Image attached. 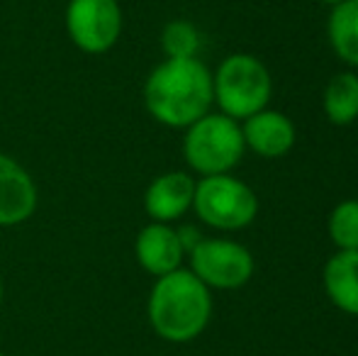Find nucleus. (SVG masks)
I'll return each instance as SVG.
<instances>
[{
  "instance_id": "nucleus-1",
  "label": "nucleus",
  "mask_w": 358,
  "mask_h": 356,
  "mask_svg": "<svg viewBox=\"0 0 358 356\" xmlns=\"http://www.w3.org/2000/svg\"><path fill=\"white\" fill-rule=\"evenodd\" d=\"M213 103V73L198 57L166 59L144 81L146 113L166 127H190Z\"/></svg>"
},
{
  "instance_id": "nucleus-2",
  "label": "nucleus",
  "mask_w": 358,
  "mask_h": 356,
  "mask_svg": "<svg viewBox=\"0 0 358 356\" xmlns=\"http://www.w3.org/2000/svg\"><path fill=\"white\" fill-rule=\"evenodd\" d=\"M146 318L164 342L188 344L210 325L213 295L190 269H176L156 278L146 303Z\"/></svg>"
},
{
  "instance_id": "nucleus-3",
  "label": "nucleus",
  "mask_w": 358,
  "mask_h": 356,
  "mask_svg": "<svg viewBox=\"0 0 358 356\" xmlns=\"http://www.w3.org/2000/svg\"><path fill=\"white\" fill-rule=\"evenodd\" d=\"M246 152L241 122L222 113H208L185 127L183 157L200 176L229 173Z\"/></svg>"
},
{
  "instance_id": "nucleus-4",
  "label": "nucleus",
  "mask_w": 358,
  "mask_h": 356,
  "mask_svg": "<svg viewBox=\"0 0 358 356\" xmlns=\"http://www.w3.org/2000/svg\"><path fill=\"white\" fill-rule=\"evenodd\" d=\"M213 93L222 115L239 122L268 105L273 81L261 59L251 54H231L213 73Z\"/></svg>"
},
{
  "instance_id": "nucleus-5",
  "label": "nucleus",
  "mask_w": 358,
  "mask_h": 356,
  "mask_svg": "<svg viewBox=\"0 0 358 356\" xmlns=\"http://www.w3.org/2000/svg\"><path fill=\"white\" fill-rule=\"evenodd\" d=\"M193 210L208 227L220 232H236L256 220L259 198L244 180L229 173H217L195 180Z\"/></svg>"
},
{
  "instance_id": "nucleus-6",
  "label": "nucleus",
  "mask_w": 358,
  "mask_h": 356,
  "mask_svg": "<svg viewBox=\"0 0 358 356\" xmlns=\"http://www.w3.org/2000/svg\"><path fill=\"white\" fill-rule=\"evenodd\" d=\"M64 20L69 39L83 54H108L124 27L120 0H69Z\"/></svg>"
},
{
  "instance_id": "nucleus-7",
  "label": "nucleus",
  "mask_w": 358,
  "mask_h": 356,
  "mask_svg": "<svg viewBox=\"0 0 358 356\" xmlns=\"http://www.w3.org/2000/svg\"><path fill=\"white\" fill-rule=\"evenodd\" d=\"M190 271L208 288L234 290L241 288L254 276V257L239 242L231 239H200L188 252Z\"/></svg>"
},
{
  "instance_id": "nucleus-8",
  "label": "nucleus",
  "mask_w": 358,
  "mask_h": 356,
  "mask_svg": "<svg viewBox=\"0 0 358 356\" xmlns=\"http://www.w3.org/2000/svg\"><path fill=\"white\" fill-rule=\"evenodd\" d=\"M39 203L37 183L13 157L0 152V227H17L34 215Z\"/></svg>"
},
{
  "instance_id": "nucleus-9",
  "label": "nucleus",
  "mask_w": 358,
  "mask_h": 356,
  "mask_svg": "<svg viewBox=\"0 0 358 356\" xmlns=\"http://www.w3.org/2000/svg\"><path fill=\"white\" fill-rule=\"evenodd\" d=\"M195 178L185 171H166L146 185L144 210L151 222H176L193 210Z\"/></svg>"
},
{
  "instance_id": "nucleus-10",
  "label": "nucleus",
  "mask_w": 358,
  "mask_h": 356,
  "mask_svg": "<svg viewBox=\"0 0 358 356\" xmlns=\"http://www.w3.org/2000/svg\"><path fill=\"white\" fill-rule=\"evenodd\" d=\"M134 257H137L139 266L156 278L180 269L185 249L178 237V229L166 222H149L139 229L137 239H134Z\"/></svg>"
},
{
  "instance_id": "nucleus-11",
  "label": "nucleus",
  "mask_w": 358,
  "mask_h": 356,
  "mask_svg": "<svg viewBox=\"0 0 358 356\" xmlns=\"http://www.w3.org/2000/svg\"><path fill=\"white\" fill-rule=\"evenodd\" d=\"M241 134H244L246 149L264 159H280L295 144V124L287 115L278 110H259L251 118L241 120Z\"/></svg>"
},
{
  "instance_id": "nucleus-12",
  "label": "nucleus",
  "mask_w": 358,
  "mask_h": 356,
  "mask_svg": "<svg viewBox=\"0 0 358 356\" xmlns=\"http://www.w3.org/2000/svg\"><path fill=\"white\" fill-rule=\"evenodd\" d=\"M322 283L341 313L358 318V252H336L324 264Z\"/></svg>"
},
{
  "instance_id": "nucleus-13",
  "label": "nucleus",
  "mask_w": 358,
  "mask_h": 356,
  "mask_svg": "<svg viewBox=\"0 0 358 356\" xmlns=\"http://www.w3.org/2000/svg\"><path fill=\"white\" fill-rule=\"evenodd\" d=\"M327 34L336 57L358 69V0H341L331 5Z\"/></svg>"
},
{
  "instance_id": "nucleus-14",
  "label": "nucleus",
  "mask_w": 358,
  "mask_h": 356,
  "mask_svg": "<svg viewBox=\"0 0 358 356\" xmlns=\"http://www.w3.org/2000/svg\"><path fill=\"white\" fill-rule=\"evenodd\" d=\"M324 115L331 124H346L358 120V76L354 71H341L324 88Z\"/></svg>"
},
{
  "instance_id": "nucleus-15",
  "label": "nucleus",
  "mask_w": 358,
  "mask_h": 356,
  "mask_svg": "<svg viewBox=\"0 0 358 356\" xmlns=\"http://www.w3.org/2000/svg\"><path fill=\"white\" fill-rule=\"evenodd\" d=\"M327 227L339 252H358V200H341L331 210Z\"/></svg>"
},
{
  "instance_id": "nucleus-16",
  "label": "nucleus",
  "mask_w": 358,
  "mask_h": 356,
  "mask_svg": "<svg viewBox=\"0 0 358 356\" xmlns=\"http://www.w3.org/2000/svg\"><path fill=\"white\" fill-rule=\"evenodd\" d=\"M161 49L166 59H193L200 49V32L188 20H173L161 32Z\"/></svg>"
},
{
  "instance_id": "nucleus-17",
  "label": "nucleus",
  "mask_w": 358,
  "mask_h": 356,
  "mask_svg": "<svg viewBox=\"0 0 358 356\" xmlns=\"http://www.w3.org/2000/svg\"><path fill=\"white\" fill-rule=\"evenodd\" d=\"M320 3H327V5H336V3H341V0H320Z\"/></svg>"
},
{
  "instance_id": "nucleus-18",
  "label": "nucleus",
  "mask_w": 358,
  "mask_h": 356,
  "mask_svg": "<svg viewBox=\"0 0 358 356\" xmlns=\"http://www.w3.org/2000/svg\"><path fill=\"white\" fill-rule=\"evenodd\" d=\"M3 295H5V290H3V280H0V305H3Z\"/></svg>"
},
{
  "instance_id": "nucleus-19",
  "label": "nucleus",
  "mask_w": 358,
  "mask_h": 356,
  "mask_svg": "<svg viewBox=\"0 0 358 356\" xmlns=\"http://www.w3.org/2000/svg\"><path fill=\"white\" fill-rule=\"evenodd\" d=\"M0 356H5V354H3V352H0Z\"/></svg>"
}]
</instances>
